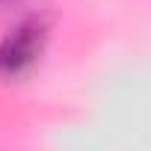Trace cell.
<instances>
[{"label": "cell", "mask_w": 151, "mask_h": 151, "mask_svg": "<svg viewBox=\"0 0 151 151\" xmlns=\"http://www.w3.org/2000/svg\"><path fill=\"white\" fill-rule=\"evenodd\" d=\"M47 47V24L42 18H27L0 39V80H21L30 74Z\"/></svg>", "instance_id": "6da1fadb"}, {"label": "cell", "mask_w": 151, "mask_h": 151, "mask_svg": "<svg viewBox=\"0 0 151 151\" xmlns=\"http://www.w3.org/2000/svg\"><path fill=\"white\" fill-rule=\"evenodd\" d=\"M0 3H6V0H0Z\"/></svg>", "instance_id": "7a4b0ae2"}]
</instances>
